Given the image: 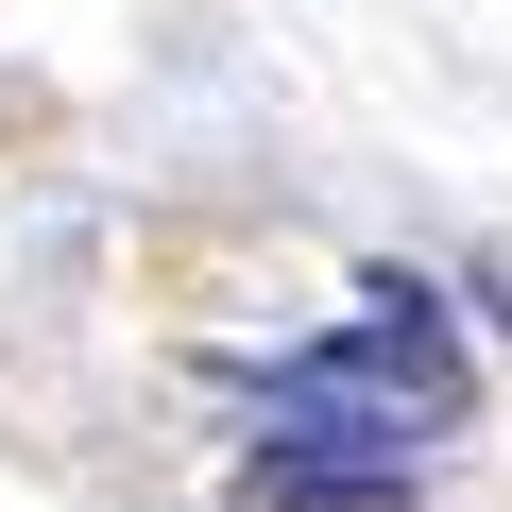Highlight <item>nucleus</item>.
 Segmentation results:
<instances>
[{
  "label": "nucleus",
  "instance_id": "obj_1",
  "mask_svg": "<svg viewBox=\"0 0 512 512\" xmlns=\"http://www.w3.org/2000/svg\"><path fill=\"white\" fill-rule=\"evenodd\" d=\"M478 410V359L444 325L427 274H359V308L325 342H274V359H239V444H359V461H410Z\"/></svg>",
  "mask_w": 512,
  "mask_h": 512
}]
</instances>
